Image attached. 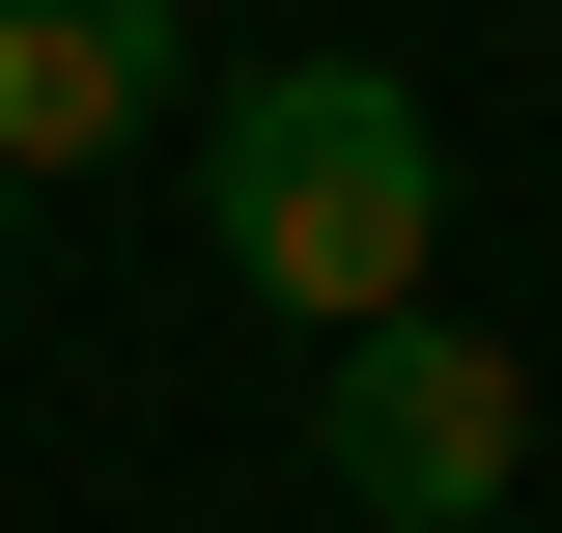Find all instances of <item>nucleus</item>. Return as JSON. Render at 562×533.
<instances>
[{"label": "nucleus", "mask_w": 562, "mask_h": 533, "mask_svg": "<svg viewBox=\"0 0 562 533\" xmlns=\"http://www.w3.org/2000/svg\"><path fill=\"white\" fill-rule=\"evenodd\" d=\"M422 225H450V140H422L394 57H254V84H198V253L254 281V309H310V337L422 309Z\"/></svg>", "instance_id": "obj_1"}, {"label": "nucleus", "mask_w": 562, "mask_h": 533, "mask_svg": "<svg viewBox=\"0 0 562 533\" xmlns=\"http://www.w3.org/2000/svg\"><path fill=\"white\" fill-rule=\"evenodd\" d=\"M310 477H338L366 533H479L506 477H535V365H506V337H450V309H366L338 394H310Z\"/></svg>", "instance_id": "obj_2"}, {"label": "nucleus", "mask_w": 562, "mask_h": 533, "mask_svg": "<svg viewBox=\"0 0 562 533\" xmlns=\"http://www.w3.org/2000/svg\"><path fill=\"white\" fill-rule=\"evenodd\" d=\"M169 113V0H0V169H113Z\"/></svg>", "instance_id": "obj_3"}, {"label": "nucleus", "mask_w": 562, "mask_h": 533, "mask_svg": "<svg viewBox=\"0 0 562 533\" xmlns=\"http://www.w3.org/2000/svg\"><path fill=\"white\" fill-rule=\"evenodd\" d=\"M0 253H29V169H0Z\"/></svg>", "instance_id": "obj_4"}]
</instances>
